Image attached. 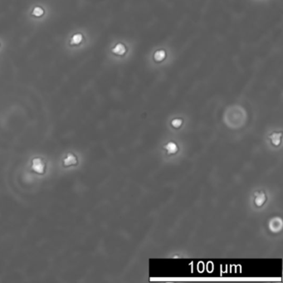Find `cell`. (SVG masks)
Masks as SVG:
<instances>
[{
    "label": "cell",
    "instance_id": "cell-2",
    "mask_svg": "<svg viewBox=\"0 0 283 283\" xmlns=\"http://www.w3.org/2000/svg\"><path fill=\"white\" fill-rule=\"evenodd\" d=\"M167 56V52L164 48H160L157 49L156 51L154 52L153 54V59L155 61V62L160 63L162 62L163 61L165 60Z\"/></svg>",
    "mask_w": 283,
    "mask_h": 283
},
{
    "label": "cell",
    "instance_id": "cell-7",
    "mask_svg": "<svg viewBox=\"0 0 283 283\" xmlns=\"http://www.w3.org/2000/svg\"><path fill=\"white\" fill-rule=\"evenodd\" d=\"M264 201H265V195H264L263 194H261L260 195H258V196L256 197L255 202H256V203L257 205L260 206L264 203Z\"/></svg>",
    "mask_w": 283,
    "mask_h": 283
},
{
    "label": "cell",
    "instance_id": "cell-1",
    "mask_svg": "<svg viewBox=\"0 0 283 283\" xmlns=\"http://www.w3.org/2000/svg\"><path fill=\"white\" fill-rule=\"evenodd\" d=\"M112 53H114L116 56L123 57L126 53H128V46H126V44L123 42H117V43L114 46V47L112 50Z\"/></svg>",
    "mask_w": 283,
    "mask_h": 283
},
{
    "label": "cell",
    "instance_id": "cell-4",
    "mask_svg": "<svg viewBox=\"0 0 283 283\" xmlns=\"http://www.w3.org/2000/svg\"><path fill=\"white\" fill-rule=\"evenodd\" d=\"M165 148L167 149V150L169 151V153H170V154L175 153L177 151L176 145H175V144H174V143H173V142L169 143V144H168V145H166V146H165Z\"/></svg>",
    "mask_w": 283,
    "mask_h": 283
},
{
    "label": "cell",
    "instance_id": "cell-8",
    "mask_svg": "<svg viewBox=\"0 0 283 283\" xmlns=\"http://www.w3.org/2000/svg\"><path fill=\"white\" fill-rule=\"evenodd\" d=\"M182 124V121L181 120H179V119H175L174 121H172V125L174 126V127H179V126H181Z\"/></svg>",
    "mask_w": 283,
    "mask_h": 283
},
{
    "label": "cell",
    "instance_id": "cell-3",
    "mask_svg": "<svg viewBox=\"0 0 283 283\" xmlns=\"http://www.w3.org/2000/svg\"><path fill=\"white\" fill-rule=\"evenodd\" d=\"M82 39H83L82 34L81 33L75 34L74 36H72V39H71L70 44L72 46H73V45H78V44H80L81 42H82Z\"/></svg>",
    "mask_w": 283,
    "mask_h": 283
},
{
    "label": "cell",
    "instance_id": "cell-6",
    "mask_svg": "<svg viewBox=\"0 0 283 283\" xmlns=\"http://www.w3.org/2000/svg\"><path fill=\"white\" fill-rule=\"evenodd\" d=\"M280 136H281V134H273L271 136V141H272L274 145H279V143H280Z\"/></svg>",
    "mask_w": 283,
    "mask_h": 283
},
{
    "label": "cell",
    "instance_id": "cell-5",
    "mask_svg": "<svg viewBox=\"0 0 283 283\" xmlns=\"http://www.w3.org/2000/svg\"><path fill=\"white\" fill-rule=\"evenodd\" d=\"M32 13V15L35 16V17H41V16H42V15L44 14V10L42 9V7H37L34 8Z\"/></svg>",
    "mask_w": 283,
    "mask_h": 283
}]
</instances>
